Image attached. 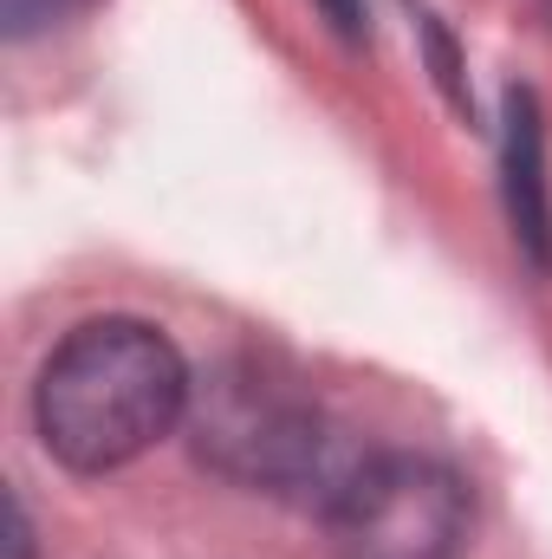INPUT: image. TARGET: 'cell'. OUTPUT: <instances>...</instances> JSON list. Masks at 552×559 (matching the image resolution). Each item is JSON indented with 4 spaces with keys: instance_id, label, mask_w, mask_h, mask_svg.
<instances>
[{
    "instance_id": "1",
    "label": "cell",
    "mask_w": 552,
    "mask_h": 559,
    "mask_svg": "<svg viewBox=\"0 0 552 559\" xmlns=\"http://www.w3.org/2000/svg\"><path fill=\"white\" fill-rule=\"evenodd\" d=\"M189 365L149 319H85L72 325L33 384V429L72 475H111L189 423Z\"/></svg>"
},
{
    "instance_id": "2",
    "label": "cell",
    "mask_w": 552,
    "mask_h": 559,
    "mask_svg": "<svg viewBox=\"0 0 552 559\" xmlns=\"http://www.w3.org/2000/svg\"><path fill=\"white\" fill-rule=\"evenodd\" d=\"M189 429H195L202 462L241 488L292 495L305 481H325L319 404L261 365H221L215 378H202L189 397ZM325 495H332V481H325Z\"/></svg>"
},
{
    "instance_id": "3",
    "label": "cell",
    "mask_w": 552,
    "mask_h": 559,
    "mask_svg": "<svg viewBox=\"0 0 552 559\" xmlns=\"http://www.w3.org/2000/svg\"><path fill=\"white\" fill-rule=\"evenodd\" d=\"M332 559H455L468 547V488L429 455H371L325 495Z\"/></svg>"
},
{
    "instance_id": "4",
    "label": "cell",
    "mask_w": 552,
    "mask_h": 559,
    "mask_svg": "<svg viewBox=\"0 0 552 559\" xmlns=\"http://www.w3.org/2000/svg\"><path fill=\"white\" fill-rule=\"evenodd\" d=\"M507 195H514V228L552 261V215H547V182H540V118L533 98L514 92V118H507Z\"/></svg>"
},
{
    "instance_id": "5",
    "label": "cell",
    "mask_w": 552,
    "mask_h": 559,
    "mask_svg": "<svg viewBox=\"0 0 552 559\" xmlns=\"http://www.w3.org/2000/svg\"><path fill=\"white\" fill-rule=\"evenodd\" d=\"M79 7H92V0H0V20H7L13 39H33V33H46V26L72 20Z\"/></svg>"
},
{
    "instance_id": "6",
    "label": "cell",
    "mask_w": 552,
    "mask_h": 559,
    "mask_svg": "<svg viewBox=\"0 0 552 559\" xmlns=\"http://www.w3.org/2000/svg\"><path fill=\"white\" fill-rule=\"evenodd\" d=\"M7 547H13V559H33V534H26V514H20V501H13V534H7Z\"/></svg>"
},
{
    "instance_id": "7",
    "label": "cell",
    "mask_w": 552,
    "mask_h": 559,
    "mask_svg": "<svg viewBox=\"0 0 552 559\" xmlns=\"http://www.w3.org/2000/svg\"><path fill=\"white\" fill-rule=\"evenodd\" d=\"M325 7H332V20H338L345 33H358V0H325Z\"/></svg>"
}]
</instances>
